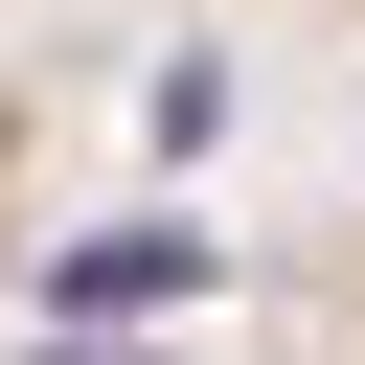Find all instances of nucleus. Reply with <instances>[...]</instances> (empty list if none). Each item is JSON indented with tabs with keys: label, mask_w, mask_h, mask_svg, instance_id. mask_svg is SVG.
Masks as SVG:
<instances>
[{
	"label": "nucleus",
	"mask_w": 365,
	"mask_h": 365,
	"mask_svg": "<svg viewBox=\"0 0 365 365\" xmlns=\"http://www.w3.org/2000/svg\"><path fill=\"white\" fill-rule=\"evenodd\" d=\"M160 297H205V228H91V251H46V342H114V319H160Z\"/></svg>",
	"instance_id": "1"
}]
</instances>
